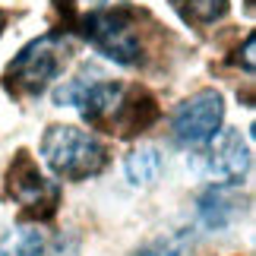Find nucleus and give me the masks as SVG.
I'll return each mask as SVG.
<instances>
[{"mask_svg":"<svg viewBox=\"0 0 256 256\" xmlns=\"http://www.w3.org/2000/svg\"><path fill=\"white\" fill-rule=\"evenodd\" d=\"M155 120H158L155 98L146 88H124L108 124H111V133L117 130V136H136V133H146Z\"/></svg>","mask_w":256,"mask_h":256,"instance_id":"obj_7","label":"nucleus"},{"mask_svg":"<svg viewBox=\"0 0 256 256\" xmlns=\"http://www.w3.org/2000/svg\"><path fill=\"white\" fill-rule=\"evenodd\" d=\"M6 190L19 206H26V209L35 212V215H51L57 209V200H60L57 184L48 180V177L38 171V164L32 162L28 152H16V158L6 171Z\"/></svg>","mask_w":256,"mask_h":256,"instance_id":"obj_6","label":"nucleus"},{"mask_svg":"<svg viewBox=\"0 0 256 256\" xmlns=\"http://www.w3.org/2000/svg\"><path fill=\"white\" fill-rule=\"evenodd\" d=\"M200 215L209 228H224L228 224V215H231V200L222 186H212L209 193L200 200Z\"/></svg>","mask_w":256,"mask_h":256,"instance_id":"obj_11","label":"nucleus"},{"mask_svg":"<svg viewBox=\"0 0 256 256\" xmlns=\"http://www.w3.org/2000/svg\"><path fill=\"white\" fill-rule=\"evenodd\" d=\"M186 253H190V238L184 231H177V234H168V238L149 244V247H142L133 256H186Z\"/></svg>","mask_w":256,"mask_h":256,"instance_id":"obj_12","label":"nucleus"},{"mask_svg":"<svg viewBox=\"0 0 256 256\" xmlns=\"http://www.w3.org/2000/svg\"><path fill=\"white\" fill-rule=\"evenodd\" d=\"M42 158L64 180H86L108 164V149L80 126L54 124L42 136Z\"/></svg>","mask_w":256,"mask_h":256,"instance_id":"obj_1","label":"nucleus"},{"mask_svg":"<svg viewBox=\"0 0 256 256\" xmlns=\"http://www.w3.org/2000/svg\"><path fill=\"white\" fill-rule=\"evenodd\" d=\"M253 48H256V35L250 32L247 38H244V70H247L253 76Z\"/></svg>","mask_w":256,"mask_h":256,"instance_id":"obj_13","label":"nucleus"},{"mask_svg":"<svg viewBox=\"0 0 256 256\" xmlns=\"http://www.w3.org/2000/svg\"><path fill=\"white\" fill-rule=\"evenodd\" d=\"M222 120H224L222 92H215V88H200V92H193L186 102L177 104L174 120H171L174 140L180 146H190V149H202V146L222 130Z\"/></svg>","mask_w":256,"mask_h":256,"instance_id":"obj_4","label":"nucleus"},{"mask_svg":"<svg viewBox=\"0 0 256 256\" xmlns=\"http://www.w3.org/2000/svg\"><path fill=\"white\" fill-rule=\"evenodd\" d=\"M51 256H80V250H76V244L73 240H57V247L51 250Z\"/></svg>","mask_w":256,"mask_h":256,"instance_id":"obj_14","label":"nucleus"},{"mask_svg":"<svg viewBox=\"0 0 256 256\" xmlns=\"http://www.w3.org/2000/svg\"><path fill=\"white\" fill-rule=\"evenodd\" d=\"M66 64V42L60 35H42L28 42L6 66V86L19 95H38Z\"/></svg>","mask_w":256,"mask_h":256,"instance_id":"obj_3","label":"nucleus"},{"mask_svg":"<svg viewBox=\"0 0 256 256\" xmlns=\"http://www.w3.org/2000/svg\"><path fill=\"white\" fill-rule=\"evenodd\" d=\"M44 253V234L38 228H16L0 244V256H42Z\"/></svg>","mask_w":256,"mask_h":256,"instance_id":"obj_10","label":"nucleus"},{"mask_svg":"<svg viewBox=\"0 0 256 256\" xmlns=\"http://www.w3.org/2000/svg\"><path fill=\"white\" fill-rule=\"evenodd\" d=\"M86 38L102 51L108 60L120 66H136L142 60V32H140V16L130 6H108L92 10L86 19Z\"/></svg>","mask_w":256,"mask_h":256,"instance_id":"obj_2","label":"nucleus"},{"mask_svg":"<svg viewBox=\"0 0 256 256\" xmlns=\"http://www.w3.org/2000/svg\"><path fill=\"white\" fill-rule=\"evenodd\" d=\"M171 6L186 26H200V28L218 22L228 13V0H171Z\"/></svg>","mask_w":256,"mask_h":256,"instance_id":"obj_9","label":"nucleus"},{"mask_svg":"<svg viewBox=\"0 0 256 256\" xmlns=\"http://www.w3.org/2000/svg\"><path fill=\"white\" fill-rule=\"evenodd\" d=\"M162 152L152 149V146H140V149H133L126 155V177H130V184L136 186H149L158 180L162 174Z\"/></svg>","mask_w":256,"mask_h":256,"instance_id":"obj_8","label":"nucleus"},{"mask_svg":"<svg viewBox=\"0 0 256 256\" xmlns=\"http://www.w3.org/2000/svg\"><path fill=\"white\" fill-rule=\"evenodd\" d=\"M247 168H250V146L240 136V130H218L193 162V171L212 180L215 186L238 184L247 174Z\"/></svg>","mask_w":256,"mask_h":256,"instance_id":"obj_5","label":"nucleus"},{"mask_svg":"<svg viewBox=\"0 0 256 256\" xmlns=\"http://www.w3.org/2000/svg\"><path fill=\"white\" fill-rule=\"evenodd\" d=\"M0 26H4V13H0Z\"/></svg>","mask_w":256,"mask_h":256,"instance_id":"obj_15","label":"nucleus"}]
</instances>
